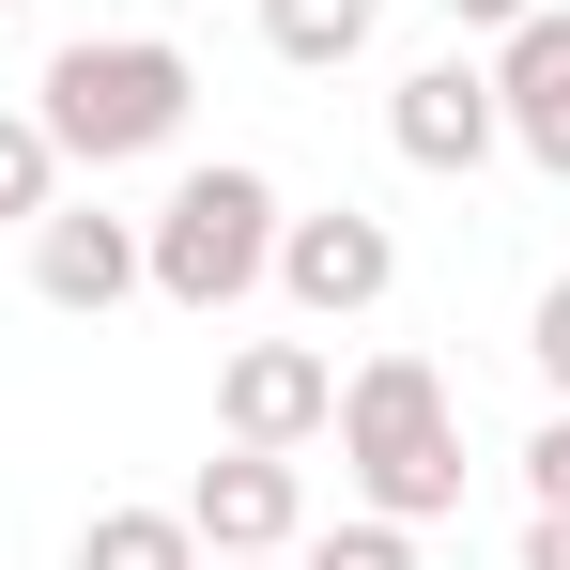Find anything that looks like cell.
<instances>
[{
    "label": "cell",
    "mask_w": 570,
    "mask_h": 570,
    "mask_svg": "<svg viewBox=\"0 0 570 570\" xmlns=\"http://www.w3.org/2000/svg\"><path fill=\"white\" fill-rule=\"evenodd\" d=\"M278 216L293 200L247 170V155H216V170H186V186L139 216V293H170L186 324H216V308H247L263 293V263H278Z\"/></svg>",
    "instance_id": "3957f363"
},
{
    "label": "cell",
    "mask_w": 570,
    "mask_h": 570,
    "mask_svg": "<svg viewBox=\"0 0 570 570\" xmlns=\"http://www.w3.org/2000/svg\"><path fill=\"white\" fill-rule=\"evenodd\" d=\"M324 432L355 463V509H385V524H448L463 509V401H448L432 355H371Z\"/></svg>",
    "instance_id": "7a4b0ae2"
},
{
    "label": "cell",
    "mask_w": 570,
    "mask_h": 570,
    "mask_svg": "<svg viewBox=\"0 0 570 570\" xmlns=\"http://www.w3.org/2000/svg\"><path fill=\"white\" fill-rule=\"evenodd\" d=\"M263 293H293L308 324H355V308H385V293H401V232H385V216H355V200L278 216V263H263Z\"/></svg>",
    "instance_id": "277c9868"
},
{
    "label": "cell",
    "mask_w": 570,
    "mask_h": 570,
    "mask_svg": "<svg viewBox=\"0 0 570 570\" xmlns=\"http://www.w3.org/2000/svg\"><path fill=\"white\" fill-rule=\"evenodd\" d=\"M47 200H62V139H47L31 108H0V232H31Z\"/></svg>",
    "instance_id": "7c38bea8"
},
{
    "label": "cell",
    "mask_w": 570,
    "mask_h": 570,
    "mask_svg": "<svg viewBox=\"0 0 570 570\" xmlns=\"http://www.w3.org/2000/svg\"><path fill=\"white\" fill-rule=\"evenodd\" d=\"M186 108H200V62L170 31H78V47L47 62L31 124L62 139V170H139V155L186 139Z\"/></svg>",
    "instance_id": "6da1fadb"
},
{
    "label": "cell",
    "mask_w": 570,
    "mask_h": 570,
    "mask_svg": "<svg viewBox=\"0 0 570 570\" xmlns=\"http://www.w3.org/2000/svg\"><path fill=\"white\" fill-rule=\"evenodd\" d=\"M200 570H293V556H200Z\"/></svg>",
    "instance_id": "ac0fdd59"
},
{
    "label": "cell",
    "mask_w": 570,
    "mask_h": 570,
    "mask_svg": "<svg viewBox=\"0 0 570 570\" xmlns=\"http://www.w3.org/2000/svg\"><path fill=\"white\" fill-rule=\"evenodd\" d=\"M371 31H385V0H263V47H278L293 78H340Z\"/></svg>",
    "instance_id": "30bf717a"
},
{
    "label": "cell",
    "mask_w": 570,
    "mask_h": 570,
    "mask_svg": "<svg viewBox=\"0 0 570 570\" xmlns=\"http://www.w3.org/2000/svg\"><path fill=\"white\" fill-rule=\"evenodd\" d=\"M31 293L78 308V324H108V308L139 293V216H108V200H47V216H31Z\"/></svg>",
    "instance_id": "ba28073f"
},
{
    "label": "cell",
    "mask_w": 570,
    "mask_h": 570,
    "mask_svg": "<svg viewBox=\"0 0 570 570\" xmlns=\"http://www.w3.org/2000/svg\"><path fill=\"white\" fill-rule=\"evenodd\" d=\"M78 570H200V524L186 509H94L78 524Z\"/></svg>",
    "instance_id": "8fae6325"
},
{
    "label": "cell",
    "mask_w": 570,
    "mask_h": 570,
    "mask_svg": "<svg viewBox=\"0 0 570 570\" xmlns=\"http://www.w3.org/2000/svg\"><path fill=\"white\" fill-rule=\"evenodd\" d=\"M293 570H416V524H385V509H355V524H308V540H293Z\"/></svg>",
    "instance_id": "4fadbf2b"
},
{
    "label": "cell",
    "mask_w": 570,
    "mask_h": 570,
    "mask_svg": "<svg viewBox=\"0 0 570 570\" xmlns=\"http://www.w3.org/2000/svg\"><path fill=\"white\" fill-rule=\"evenodd\" d=\"M524 570H570V509H524Z\"/></svg>",
    "instance_id": "2e32d148"
},
{
    "label": "cell",
    "mask_w": 570,
    "mask_h": 570,
    "mask_svg": "<svg viewBox=\"0 0 570 570\" xmlns=\"http://www.w3.org/2000/svg\"><path fill=\"white\" fill-rule=\"evenodd\" d=\"M385 139H401V170H432V186H463V170H493L509 155V108H493V62H416L401 94H385Z\"/></svg>",
    "instance_id": "5b68a950"
},
{
    "label": "cell",
    "mask_w": 570,
    "mask_h": 570,
    "mask_svg": "<svg viewBox=\"0 0 570 570\" xmlns=\"http://www.w3.org/2000/svg\"><path fill=\"white\" fill-rule=\"evenodd\" d=\"M0 16H16V0H0Z\"/></svg>",
    "instance_id": "d6986e66"
},
{
    "label": "cell",
    "mask_w": 570,
    "mask_h": 570,
    "mask_svg": "<svg viewBox=\"0 0 570 570\" xmlns=\"http://www.w3.org/2000/svg\"><path fill=\"white\" fill-rule=\"evenodd\" d=\"M540 0H448V31H524Z\"/></svg>",
    "instance_id": "e0dca14e"
},
{
    "label": "cell",
    "mask_w": 570,
    "mask_h": 570,
    "mask_svg": "<svg viewBox=\"0 0 570 570\" xmlns=\"http://www.w3.org/2000/svg\"><path fill=\"white\" fill-rule=\"evenodd\" d=\"M340 416V355L324 340H247L216 371V448H324Z\"/></svg>",
    "instance_id": "8992f818"
},
{
    "label": "cell",
    "mask_w": 570,
    "mask_h": 570,
    "mask_svg": "<svg viewBox=\"0 0 570 570\" xmlns=\"http://www.w3.org/2000/svg\"><path fill=\"white\" fill-rule=\"evenodd\" d=\"M493 108H509V155H540L570 186V16L540 0L524 31H493Z\"/></svg>",
    "instance_id": "9c48e42d"
},
{
    "label": "cell",
    "mask_w": 570,
    "mask_h": 570,
    "mask_svg": "<svg viewBox=\"0 0 570 570\" xmlns=\"http://www.w3.org/2000/svg\"><path fill=\"white\" fill-rule=\"evenodd\" d=\"M524 509H570V401L524 432Z\"/></svg>",
    "instance_id": "5bb4252c"
},
{
    "label": "cell",
    "mask_w": 570,
    "mask_h": 570,
    "mask_svg": "<svg viewBox=\"0 0 570 570\" xmlns=\"http://www.w3.org/2000/svg\"><path fill=\"white\" fill-rule=\"evenodd\" d=\"M186 524H200V556H293V540H308L293 448H216V463L186 478Z\"/></svg>",
    "instance_id": "52a82bcc"
},
{
    "label": "cell",
    "mask_w": 570,
    "mask_h": 570,
    "mask_svg": "<svg viewBox=\"0 0 570 570\" xmlns=\"http://www.w3.org/2000/svg\"><path fill=\"white\" fill-rule=\"evenodd\" d=\"M524 355H540V385L570 401V278H540V308H524Z\"/></svg>",
    "instance_id": "9a60e30c"
}]
</instances>
